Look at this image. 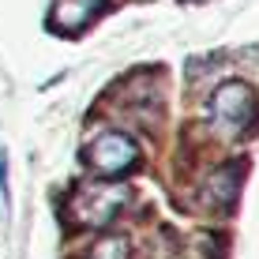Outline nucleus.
<instances>
[{
	"mask_svg": "<svg viewBox=\"0 0 259 259\" xmlns=\"http://www.w3.org/2000/svg\"><path fill=\"white\" fill-rule=\"evenodd\" d=\"M128 203V188L117 181H79L71 188L64 210L71 218V226L79 229H102L117 218V210Z\"/></svg>",
	"mask_w": 259,
	"mask_h": 259,
	"instance_id": "1",
	"label": "nucleus"
},
{
	"mask_svg": "<svg viewBox=\"0 0 259 259\" xmlns=\"http://www.w3.org/2000/svg\"><path fill=\"white\" fill-rule=\"evenodd\" d=\"M259 117V98L248 83H222L218 91L207 98V120L222 136H240V132L252 128V120Z\"/></svg>",
	"mask_w": 259,
	"mask_h": 259,
	"instance_id": "2",
	"label": "nucleus"
},
{
	"mask_svg": "<svg viewBox=\"0 0 259 259\" xmlns=\"http://www.w3.org/2000/svg\"><path fill=\"white\" fill-rule=\"evenodd\" d=\"M83 158L102 181H117L120 173H128V169L139 165V143L120 128H105L87 143Z\"/></svg>",
	"mask_w": 259,
	"mask_h": 259,
	"instance_id": "3",
	"label": "nucleus"
},
{
	"mask_svg": "<svg viewBox=\"0 0 259 259\" xmlns=\"http://www.w3.org/2000/svg\"><path fill=\"white\" fill-rule=\"evenodd\" d=\"M240 177H244V169H240L237 162L210 169L207 181H203V188H199V203H203V207H210V210H229L237 203Z\"/></svg>",
	"mask_w": 259,
	"mask_h": 259,
	"instance_id": "4",
	"label": "nucleus"
},
{
	"mask_svg": "<svg viewBox=\"0 0 259 259\" xmlns=\"http://www.w3.org/2000/svg\"><path fill=\"white\" fill-rule=\"evenodd\" d=\"M102 4H105V0H53L49 26L57 34H79L98 12H102Z\"/></svg>",
	"mask_w": 259,
	"mask_h": 259,
	"instance_id": "5",
	"label": "nucleus"
},
{
	"mask_svg": "<svg viewBox=\"0 0 259 259\" xmlns=\"http://www.w3.org/2000/svg\"><path fill=\"white\" fill-rule=\"evenodd\" d=\"M132 252V244H128V237H102V240H94L91 248H87V255L83 259H128Z\"/></svg>",
	"mask_w": 259,
	"mask_h": 259,
	"instance_id": "6",
	"label": "nucleus"
},
{
	"mask_svg": "<svg viewBox=\"0 0 259 259\" xmlns=\"http://www.w3.org/2000/svg\"><path fill=\"white\" fill-rule=\"evenodd\" d=\"M0 207L4 214L12 210V188H8V150L0 147Z\"/></svg>",
	"mask_w": 259,
	"mask_h": 259,
	"instance_id": "7",
	"label": "nucleus"
}]
</instances>
